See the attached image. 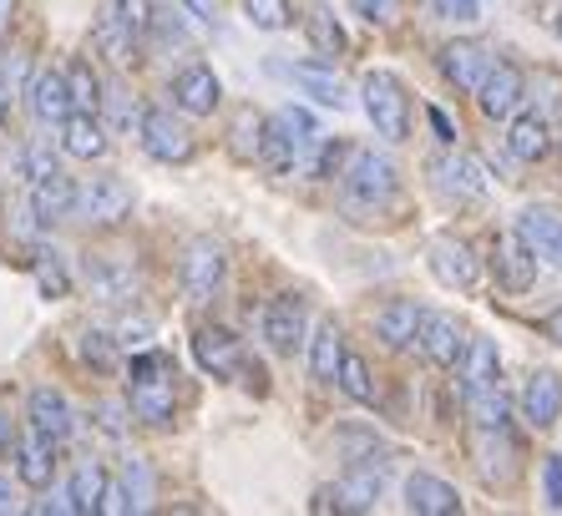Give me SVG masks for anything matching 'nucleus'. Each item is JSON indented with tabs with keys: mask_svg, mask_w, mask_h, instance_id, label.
<instances>
[{
	"mask_svg": "<svg viewBox=\"0 0 562 516\" xmlns=\"http://www.w3.org/2000/svg\"><path fill=\"white\" fill-rule=\"evenodd\" d=\"M552 147H558V132H552V122H548L542 112L512 116V127H507V153L517 157V162H542Z\"/></svg>",
	"mask_w": 562,
	"mask_h": 516,
	"instance_id": "a878e982",
	"label": "nucleus"
},
{
	"mask_svg": "<svg viewBox=\"0 0 562 516\" xmlns=\"http://www.w3.org/2000/svg\"><path fill=\"white\" fill-rule=\"evenodd\" d=\"M420 324H426V310L416 299H391L385 310H375V335L391 349H411L420 339Z\"/></svg>",
	"mask_w": 562,
	"mask_h": 516,
	"instance_id": "cd10ccee",
	"label": "nucleus"
},
{
	"mask_svg": "<svg viewBox=\"0 0 562 516\" xmlns=\"http://www.w3.org/2000/svg\"><path fill=\"white\" fill-rule=\"evenodd\" d=\"M178 5L193 15L198 26H213V31H218V0H178Z\"/></svg>",
	"mask_w": 562,
	"mask_h": 516,
	"instance_id": "864d4df0",
	"label": "nucleus"
},
{
	"mask_svg": "<svg viewBox=\"0 0 562 516\" xmlns=\"http://www.w3.org/2000/svg\"><path fill=\"white\" fill-rule=\"evenodd\" d=\"M102 106H106L102 122L112 132H143V112H137V102H127V91H106Z\"/></svg>",
	"mask_w": 562,
	"mask_h": 516,
	"instance_id": "79ce46f5",
	"label": "nucleus"
},
{
	"mask_svg": "<svg viewBox=\"0 0 562 516\" xmlns=\"http://www.w3.org/2000/svg\"><path fill=\"white\" fill-rule=\"evenodd\" d=\"M355 11L366 15L370 26H391L395 21V11H401V0H350Z\"/></svg>",
	"mask_w": 562,
	"mask_h": 516,
	"instance_id": "09e8293b",
	"label": "nucleus"
},
{
	"mask_svg": "<svg viewBox=\"0 0 562 516\" xmlns=\"http://www.w3.org/2000/svg\"><path fill=\"white\" fill-rule=\"evenodd\" d=\"M15 481L31 491H46L56 481V440L31 430V436L15 440Z\"/></svg>",
	"mask_w": 562,
	"mask_h": 516,
	"instance_id": "5701e85b",
	"label": "nucleus"
},
{
	"mask_svg": "<svg viewBox=\"0 0 562 516\" xmlns=\"http://www.w3.org/2000/svg\"><path fill=\"white\" fill-rule=\"evenodd\" d=\"M279 77H289L300 91H310L319 106H335V112L345 106V81L329 66H279Z\"/></svg>",
	"mask_w": 562,
	"mask_h": 516,
	"instance_id": "473e14b6",
	"label": "nucleus"
},
{
	"mask_svg": "<svg viewBox=\"0 0 562 516\" xmlns=\"http://www.w3.org/2000/svg\"><path fill=\"white\" fill-rule=\"evenodd\" d=\"M558 36H562V11H558Z\"/></svg>",
	"mask_w": 562,
	"mask_h": 516,
	"instance_id": "69168bd1",
	"label": "nucleus"
},
{
	"mask_svg": "<svg viewBox=\"0 0 562 516\" xmlns=\"http://www.w3.org/2000/svg\"><path fill=\"white\" fill-rule=\"evenodd\" d=\"M193 360L203 364L213 380H234V374H244L249 355H244V339H238L234 329H223V324H203V329L193 335Z\"/></svg>",
	"mask_w": 562,
	"mask_h": 516,
	"instance_id": "4468645a",
	"label": "nucleus"
},
{
	"mask_svg": "<svg viewBox=\"0 0 562 516\" xmlns=\"http://www.w3.org/2000/svg\"><path fill=\"white\" fill-rule=\"evenodd\" d=\"M360 97H366V116H370V127H375V137H385V143H406L411 137L406 81L395 77V71H366Z\"/></svg>",
	"mask_w": 562,
	"mask_h": 516,
	"instance_id": "20e7f679",
	"label": "nucleus"
},
{
	"mask_svg": "<svg viewBox=\"0 0 562 516\" xmlns=\"http://www.w3.org/2000/svg\"><path fill=\"white\" fill-rule=\"evenodd\" d=\"M92 46H97V52H102L112 66H132V61H137V52H143L147 41H143V31L132 26L127 0H102V5H97Z\"/></svg>",
	"mask_w": 562,
	"mask_h": 516,
	"instance_id": "6e6552de",
	"label": "nucleus"
},
{
	"mask_svg": "<svg viewBox=\"0 0 562 516\" xmlns=\"http://www.w3.org/2000/svg\"><path fill=\"white\" fill-rule=\"evenodd\" d=\"M127 411L143 426H168L178 411V364L162 349H143L127 364Z\"/></svg>",
	"mask_w": 562,
	"mask_h": 516,
	"instance_id": "f257e3e1",
	"label": "nucleus"
},
{
	"mask_svg": "<svg viewBox=\"0 0 562 516\" xmlns=\"http://www.w3.org/2000/svg\"><path fill=\"white\" fill-rule=\"evenodd\" d=\"M304 329H310V310H304L300 294H279L263 304V319H259V335L263 345L274 355H294L304 345Z\"/></svg>",
	"mask_w": 562,
	"mask_h": 516,
	"instance_id": "9b49d317",
	"label": "nucleus"
},
{
	"mask_svg": "<svg viewBox=\"0 0 562 516\" xmlns=\"http://www.w3.org/2000/svg\"><path fill=\"white\" fill-rule=\"evenodd\" d=\"M147 41H157V46H188L183 11H168V5H153V31H147Z\"/></svg>",
	"mask_w": 562,
	"mask_h": 516,
	"instance_id": "37998d69",
	"label": "nucleus"
},
{
	"mask_svg": "<svg viewBox=\"0 0 562 516\" xmlns=\"http://www.w3.org/2000/svg\"><path fill=\"white\" fill-rule=\"evenodd\" d=\"M117 339H122V349H143V345H147V324H143V319H127V324L117 329Z\"/></svg>",
	"mask_w": 562,
	"mask_h": 516,
	"instance_id": "6e6d98bb",
	"label": "nucleus"
},
{
	"mask_svg": "<svg viewBox=\"0 0 562 516\" xmlns=\"http://www.w3.org/2000/svg\"><path fill=\"white\" fill-rule=\"evenodd\" d=\"M542 496H548L552 512L562 506V456H548V461H542Z\"/></svg>",
	"mask_w": 562,
	"mask_h": 516,
	"instance_id": "8fccbe9b",
	"label": "nucleus"
},
{
	"mask_svg": "<svg viewBox=\"0 0 562 516\" xmlns=\"http://www.w3.org/2000/svg\"><path fill=\"white\" fill-rule=\"evenodd\" d=\"M31 263H36V289L46 299H66V294H71V273H66V263L56 254H46V248H41Z\"/></svg>",
	"mask_w": 562,
	"mask_h": 516,
	"instance_id": "ea45409f",
	"label": "nucleus"
},
{
	"mask_svg": "<svg viewBox=\"0 0 562 516\" xmlns=\"http://www.w3.org/2000/svg\"><path fill=\"white\" fill-rule=\"evenodd\" d=\"M137 137H143V153L153 157V162H188V157H193V137H188V127L172 112H162V106H147Z\"/></svg>",
	"mask_w": 562,
	"mask_h": 516,
	"instance_id": "dca6fc26",
	"label": "nucleus"
},
{
	"mask_svg": "<svg viewBox=\"0 0 562 516\" xmlns=\"http://www.w3.org/2000/svg\"><path fill=\"white\" fill-rule=\"evenodd\" d=\"M340 364H345V335L335 329V319H325L310 339V374L319 385H335V380H340Z\"/></svg>",
	"mask_w": 562,
	"mask_h": 516,
	"instance_id": "2f4dec72",
	"label": "nucleus"
},
{
	"mask_svg": "<svg viewBox=\"0 0 562 516\" xmlns=\"http://www.w3.org/2000/svg\"><path fill=\"white\" fill-rule=\"evenodd\" d=\"M395 188H401V172H395V162L385 153H375V147H350L340 162V193L350 207H360V213H380V207L395 198Z\"/></svg>",
	"mask_w": 562,
	"mask_h": 516,
	"instance_id": "f03ea898",
	"label": "nucleus"
},
{
	"mask_svg": "<svg viewBox=\"0 0 562 516\" xmlns=\"http://www.w3.org/2000/svg\"><path fill=\"white\" fill-rule=\"evenodd\" d=\"M471 335H467V324L457 319V314H441V310H426V324H420V339L416 349L426 355V360L436 364V370H457L461 355H467Z\"/></svg>",
	"mask_w": 562,
	"mask_h": 516,
	"instance_id": "ddd939ff",
	"label": "nucleus"
},
{
	"mask_svg": "<svg viewBox=\"0 0 562 516\" xmlns=\"http://www.w3.org/2000/svg\"><path fill=\"white\" fill-rule=\"evenodd\" d=\"M77 355H81V364H92L97 374H112L117 370V360H122V339H112L106 329H81Z\"/></svg>",
	"mask_w": 562,
	"mask_h": 516,
	"instance_id": "c9c22d12",
	"label": "nucleus"
},
{
	"mask_svg": "<svg viewBox=\"0 0 562 516\" xmlns=\"http://www.w3.org/2000/svg\"><path fill=\"white\" fill-rule=\"evenodd\" d=\"M5 512H21V496H15L11 481H0V516H5Z\"/></svg>",
	"mask_w": 562,
	"mask_h": 516,
	"instance_id": "4d7b16f0",
	"label": "nucleus"
},
{
	"mask_svg": "<svg viewBox=\"0 0 562 516\" xmlns=\"http://www.w3.org/2000/svg\"><path fill=\"white\" fill-rule=\"evenodd\" d=\"M5 116H11V91H5V81H0V127H5Z\"/></svg>",
	"mask_w": 562,
	"mask_h": 516,
	"instance_id": "e2e57ef3",
	"label": "nucleus"
},
{
	"mask_svg": "<svg viewBox=\"0 0 562 516\" xmlns=\"http://www.w3.org/2000/svg\"><path fill=\"white\" fill-rule=\"evenodd\" d=\"M106 481H112V471H106L102 461H81L77 476H71V496H77V512L81 516H97L106 502Z\"/></svg>",
	"mask_w": 562,
	"mask_h": 516,
	"instance_id": "72a5a7b5",
	"label": "nucleus"
},
{
	"mask_svg": "<svg viewBox=\"0 0 562 516\" xmlns=\"http://www.w3.org/2000/svg\"><path fill=\"white\" fill-rule=\"evenodd\" d=\"M71 203H77V182L66 178V172H52V178L31 182V218H36L41 228L71 218Z\"/></svg>",
	"mask_w": 562,
	"mask_h": 516,
	"instance_id": "bb28decb",
	"label": "nucleus"
},
{
	"mask_svg": "<svg viewBox=\"0 0 562 516\" xmlns=\"http://www.w3.org/2000/svg\"><path fill=\"white\" fill-rule=\"evenodd\" d=\"M431 11L451 26H476L482 21V0H431Z\"/></svg>",
	"mask_w": 562,
	"mask_h": 516,
	"instance_id": "49530a36",
	"label": "nucleus"
},
{
	"mask_svg": "<svg viewBox=\"0 0 562 516\" xmlns=\"http://www.w3.org/2000/svg\"><path fill=\"white\" fill-rule=\"evenodd\" d=\"M380 491H385V471L375 461H355L335 486L314 496V512H375Z\"/></svg>",
	"mask_w": 562,
	"mask_h": 516,
	"instance_id": "1a4fd4ad",
	"label": "nucleus"
},
{
	"mask_svg": "<svg viewBox=\"0 0 562 516\" xmlns=\"http://www.w3.org/2000/svg\"><path fill=\"white\" fill-rule=\"evenodd\" d=\"M492 61H497V56L486 52L482 41H446L441 46V77L457 91H471V97H476V87L486 81Z\"/></svg>",
	"mask_w": 562,
	"mask_h": 516,
	"instance_id": "6ab92c4d",
	"label": "nucleus"
},
{
	"mask_svg": "<svg viewBox=\"0 0 562 516\" xmlns=\"http://www.w3.org/2000/svg\"><path fill=\"white\" fill-rule=\"evenodd\" d=\"M71 218L81 228H122L132 218V188L117 172H102V178L77 182V203H71Z\"/></svg>",
	"mask_w": 562,
	"mask_h": 516,
	"instance_id": "39448f33",
	"label": "nucleus"
},
{
	"mask_svg": "<svg viewBox=\"0 0 562 516\" xmlns=\"http://www.w3.org/2000/svg\"><path fill=\"white\" fill-rule=\"evenodd\" d=\"M431 127L441 132V143H457V132H451V122H446V112H431Z\"/></svg>",
	"mask_w": 562,
	"mask_h": 516,
	"instance_id": "052dcab7",
	"label": "nucleus"
},
{
	"mask_svg": "<svg viewBox=\"0 0 562 516\" xmlns=\"http://www.w3.org/2000/svg\"><path fill=\"white\" fill-rule=\"evenodd\" d=\"M522 102H527V77H522V66L492 61L486 81L476 87V106H482V116H486V122H512V116L522 112Z\"/></svg>",
	"mask_w": 562,
	"mask_h": 516,
	"instance_id": "9d476101",
	"label": "nucleus"
},
{
	"mask_svg": "<svg viewBox=\"0 0 562 516\" xmlns=\"http://www.w3.org/2000/svg\"><path fill=\"white\" fill-rule=\"evenodd\" d=\"M81 279H87L92 299H106V304H127L137 294V269H132L127 258H112V254L81 258Z\"/></svg>",
	"mask_w": 562,
	"mask_h": 516,
	"instance_id": "f3484780",
	"label": "nucleus"
},
{
	"mask_svg": "<svg viewBox=\"0 0 562 516\" xmlns=\"http://www.w3.org/2000/svg\"><path fill=\"white\" fill-rule=\"evenodd\" d=\"M476 471L486 486H507L517 476V446L507 430H476Z\"/></svg>",
	"mask_w": 562,
	"mask_h": 516,
	"instance_id": "c85d7f7f",
	"label": "nucleus"
},
{
	"mask_svg": "<svg viewBox=\"0 0 562 516\" xmlns=\"http://www.w3.org/2000/svg\"><path fill=\"white\" fill-rule=\"evenodd\" d=\"M431 188L446 198V203L467 207V203H482V198L492 193V172H486L482 157L451 147V153L431 157Z\"/></svg>",
	"mask_w": 562,
	"mask_h": 516,
	"instance_id": "423d86ee",
	"label": "nucleus"
},
{
	"mask_svg": "<svg viewBox=\"0 0 562 516\" xmlns=\"http://www.w3.org/2000/svg\"><path fill=\"white\" fill-rule=\"evenodd\" d=\"M406 512L411 516H461V496L451 481L431 476V471H416L406 481Z\"/></svg>",
	"mask_w": 562,
	"mask_h": 516,
	"instance_id": "393cba45",
	"label": "nucleus"
},
{
	"mask_svg": "<svg viewBox=\"0 0 562 516\" xmlns=\"http://www.w3.org/2000/svg\"><path fill=\"white\" fill-rule=\"evenodd\" d=\"M26 420H31V430L52 436L56 446L77 436V411H71V401H66L61 390H52V385H36L26 395Z\"/></svg>",
	"mask_w": 562,
	"mask_h": 516,
	"instance_id": "aec40b11",
	"label": "nucleus"
},
{
	"mask_svg": "<svg viewBox=\"0 0 562 516\" xmlns=\"http://www.w3.org/2000/svg\"><path fill=\"white\" fill-rule=\"evenodd\" d=\"M5 451H15V436H11V420L0 415V456H5Z\"/></svg>",
	"mask_w": 562,
	"mask_h": 516,
	"instance_id": "680f3d73",
	"label": "nucleus"
},
{
	"mask_svg": "<svg viewBox=\"0 0 562 516\" xmlns=\"http://www.w3.org/2000/svg\"><path fill=\"white\" fill-rule=\"evenodd\" d=\"M66 87H71V106L77 112H102V77L92 71V61H71L66 66Z\"/></svg>",
	"mask_w": 562,
	"mask_h": 516,
	"instance_id": "e433bc0d",
	"label": "nucleus"
},
{
	"mask_svg": "<svg viewBox=\"0 0 562 516\" xmlns=\"http://www.w3.org/2000/svg\"><path fill=\"white\" fill-rule=\"evenodd\" d=\"M502 380V355L492 339H471L467 355H461L457 364V390L461 401H471V395H482V390H492Z\"/></svg>",
	"mask_w": 562,
	"mask_h": 516,
	"instance_id": "b1692460",
	"label": "nucleus"
},
{
	"mask_svg": "<svg viewBox=\"0 0 562 516\" xmlns=\"http://www.w3.org/2000/svg\"><path fill=\"white\" fill-rule=\"evenodd\" d=\"M335 385H340L355 405H375V395H380L370 364L360 360V355H350V349H345V364H340V380H335Z\"/></svg>",
	"mask_w": 562,
	"mask_h": 516,
	"instance_id": "58836bf2",
	"label": "nucleus"
},
{
	"mask_svg": "<svg viewBox=\"0 0 562 516\" xmlns=\"http://www.w3.org/2000/svg\"><path fill=\"white\" fill-rule=\"evenodd\" d=\"M112 147V127L102 122V112H71L61 122V153L77 162H97Z\"/></svg>",
	"mask_w": 562,
	"mask_h": 516,
	"instance_id": "4be33fe9",
	"label": "nucleus"
},
{
	"mask_svg": "<svg viewBox=\"0 0 562 516\" xmlns=\"http://www.w3.org/2000/svg\"><path fill=\"white\" fill-rule=\"evenodd\" d=\"M467 411H471V420H476V430H507V420H512V401L502 395V385L471 395Z\"/></svg>",
	"mask_w": 562,
	"mask_h": 516,
	"instance_id": "4c0bfd02",
	"label": "nucleus"
},
{
	"mask_svg": "<svg viewBox=\"0 0 562 516\" xmlns=\"http://www.w3.org/2000/svg\"><path fill=\"white\" fill-rule=\"evenodd\" d=\"M304 36H310V46L319 56H345V46H350V41H345V26L335 21L329 5H314V11L304 15Z\"/></svg>",
	"mask_w": 562,
	"mask_h": 516,
	"instance_id": "f704fd0d",
	"label": "nucleus"
},
{
	"mask_svg": "<svg viewBox=\"0 0 562 516\" xmlns=\"http://www.w3.org/2000/svg\"><path fill=\"white\" fill-rule=\"evenodd\" d=\"M21 172H26V182H36V178L61 172V162H56V153L46 143H26V147H21Z\"/></svg>",
	"mask_w": 562,
	"mask_h": 516,
	"instance_id": "a18cd8bd",
	"label": "nucleus"
},
{
	"mask_svg": "<svg viewBox=\"0 0 562 516\" xmlns=\"http://www.w3.org/2000/svg\"><path fill=\"white\" fill-rule=\"evenodd\" d=\"M218 102H223V81L213 77V66L193 61L172 77V106H178L183 116H213Z\"/></svg>",
	"mask_w": 562,
	"mask_h": 516,
	"instance_id": "a211bd4d",
	"label": "nucleus"
},
{
	"mask_svg": "<svg viewBox=\"0 0 562 516\" xmlns=\"http://www.w3.org/2000/svg\"><path fill=\"white\" fill-rule=\"evenodd\" d=\"M537 263H542V258L527 248V238L517 228L492 238V273H497V284L507 289V294H527V289L537 284Z\"/></svg>",
	"mask_w": 562,
	"mask_h": 516,
	"instance_id": "f8f14e48",
	"label": "nucleus"
},
{
	"mask_svg": "<svg viewBox=\"0 0 562 516\" xmlns=\"http://www.w3.org/2000/svg\"><path fill=\"white\" fill-rule=\"evenodd\" d=\"M122 486H127V496H132V512H147V506H153V471H147L143 456H127V461H122Z\"/></svg>",
	"mask_w": 562,
	"mask_h": 516,
	"instance_id": "a19ab883",
	"label": "nucleus"
},
{
	"mask_svg": "<svg viewBox=\"0 0 562 516\" xmlns=\"http://www.w3.org/2000/svg\"><path fill=\"white\" fill-rule=\"evenodd\" d=\"M335 446H340L350 461H375V451H380V440L375 436H355V430H345V436H335Z\"/></svg>",
	"mask_w": 562,
	"mask_h": 516,
	"instance_id": "de8ad7c7",
	"label": "nucleus"
},
{
	"mask_svg": "<svg viewBox=\"0 0 562 516\" xmlns=\"http://www.w3.org/2000/svg\"><path fill=\"white\" fill-rule=\"evenodd\" d=\"M562 415V374L558 370H532L522 385V420L532 430H552Z\"/></svg>",
	"mask_w": 562,
	"mask_h": 516,
	"instance_id": "412c9836",
	"label": "nucleus"
},
{
	"mask_svg": "<svg viewBox=\"0 0 562 516\" xmlns=\"http://www.w3.org/2000/svg\"><path fill=\"white\" fill-rule=\"evenodd\" d=\"M532 5H537V0H532Z\"/></svg>",
	"mask_w": 562,
	"mask_h": 516,
	"instance_id": "338daca9",
	"label": "nucleus"
},
{
	"mask_svg": "<svg viewBox=\"0 0 562 516\" xmlns=\"http://www.w3.org/2000/svg\"><path fill=\"white\" fill-rule=\"evenodd\" d=\"M15 5H21V0H0V36L11 31V21H15Z\"/></svg>",
	"mask_w": 562,
	"mask_h": 516,
	"instance_id": "bf43d9fd",
	"label": "nucleus"
},
{
	"mask_svg": "<svg viewBox=\"0 0 562 516\" xmlns=\"http://www.w3.org/2000/svg\"><path fill=\"white\" fill-rule=\"evenodd\" d=\"M244 15H249L259 31H284L289 21H294L289 0H244Z\"/></svg>",
	"mask_w": 562,
	"mask_h": 516,
	"instance_id": "c03bdc74",
	"label": "nucleus"
},
{
	"mask_svg": "<svg viewBox=\"0 0 562 516\" xmlns=\"http://www.w3.org/2000/svg\"><path fill=\"white\" fill-rule=\"evenodd\" d=\"M71 112H77V106H71L66 71H36V81H31V116L46 122V127H61Z\"/></svg>",
	"mask_w": 562,
	"mask_h": 516,
	"instance_id": "7c9ffc66",
	"label": "nucleus"
},
{
	"mask_svg": "<svg viewBox=\"0 0 562 516\" xmlns=\"http://www.w3.org/2000/svg\"><path fill=\"white\" fill-rule=\"evenodd\" d=\"M122 415H132V411H122V405H112V401L97 405V426H102V436H112V440L127 436V420H122Z\"/></svg>",
	"mask_w": 562,
	"mask_h": 516,
	"instance_id": "3c124183",
	"label": "nucleus"
},
{
	"mask_svg": "<svg viewBox=\"0 0 562 516\" xmlns=\"http://www.w3.org/2000/svg\"><path fill=\"white\" fill-rule=\"evenodd\" d=\"M178 279H183V294L193 304H213L228 284V254H223L218 238H193L183 248V263H178Z\"/></svg>",
	"mask_w": 562,
	"mask_h": 516,
	"instance_id": "0eeeda50",
	"label": "nucleus"
},
{
	"mask_svg": "<svg viewBox=\"0 0 562 516\" xmlns=\"http://www.w3.org/2000/svg\"><path fill=\"white\" fill-rule=\"evenodd\" d=\"M102 512H117V516H127V512H132V496H127V486H122V481H106V502H102Z\"/></svg>",
	"mask_w": 562,
	"mask_h": 516,
	"instance_id": "5fc2aeb1",
	"label": "nucleus"
},
{
	"mask_svg": "<svg viewBox=\"0 0 562 516\" xmlns=\"http://www.w3.org/2000/svg\"><path fill=\"white\" fill-rule=\"evenodd\" d=\"M31 512H36V516H71V512H77V496H71V486L52 491V496H46V502H36Z\"/></svg>",
	"mask_w": 562,
	"mask_h": 516,
	"instance_id": "603ef678",
	"label": "nucleus"
},
{
	"mask_svg": "<svg viewBox=\"0 0 562 516\" xmlns=\"http://www.w3.org/2000/svg\"><path fill=\"white\" fill-rule=\"evenodd\" d=\"M319 137V127H314V116L304 112V106H284V112H274L269 122H263V137H259V162L269 172H294L300 168L304 147Z\"/></svg>",
	"mask_w": 562,
	"mask_h": 516,
	"instance_id": "7ed1b4c3",
	"label": "nucleus"
},
{
	"mask_svg": "<svg viewBox=\"0 0 562 516\" xmlns=\"http://www.w3.org/2000/svg\"><path fill=\"white\" fill-rule=\"evenodd\" d=\"M426 263H431V279H436L441 289L471 294V289L482 284V263H476L471 244H461V238H436L431 254H426Z\"/></svg>",
	"mask_w": 562,
	"mask_h": 516,
	"instance_id": "2eb2a0df",
	"label": "nucleus"
},
{
	"mask_svg": "<svg viewBox=\"0 0 562 516\" xmlns=\"http://www.w3.org/2000/svg\"><path fill=\"white\" fill-rule=\"evenodd\" d=\"M542 335H548L552 345H562V310H552L548 319H542Z\"/></svg>",
	"mask_w": 562,
	"mask_h": 516,
	"instance_id": "13d9d810",
	"label": "nucleus"
},
{
	"mask_svg": "<svg viewBox=\"0 0 562 516\" xmlns=\"http://www.w3.org/2000/svg\"><path fill=\"white\" fill-rule=\"evenodd\" d=\"M558 147H562V122H558Z\"/></svg>",
	"mask_w": 562,
	"mask_h": 516,
	"instance_id": "0e129e2a",
	"label": "nucleus"
},
{
	"mask_svg": "<svg viewBox=\"0 0 562 516\" xmlns=\"http://www.w3.org/2000/svg\"><path fill=\"white\" fill-rule=\"evenodd\" d=\"M517 233H522L527 248H532L542 263H552V269L562 273V218L558 213H548V207H527L522 218H517Z\"/></svg>",
	"mask_w": 562,
	"mask_h": 516,
	"instance_id": "c756f323",
	"label": "nucleus"
}]
</instances>
